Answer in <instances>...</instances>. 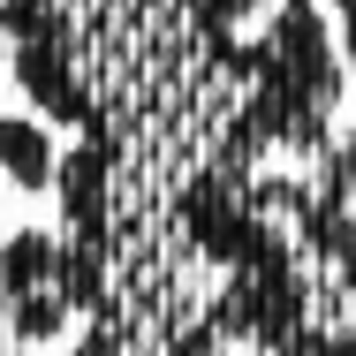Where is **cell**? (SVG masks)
<instances>
[{
	"instance_id": "277c9868",
	"label": "cell",
	"mask_w": 356,
	"mask_h": 356,
	"mask_svg": "<svg viewBox=\"0 0 356 356\" xmlns=\"http://www.w3.org/2000/svg\"><path fill=\"white\" fill-rule=\"evenodd\" d=\"M341 8V46H349V61H356V0H334Z\"/></svg>"
},
{
	"instance_id": "7a4b0ae2",
	"label": "cell",
	"mask_w": 356,
	"mask_h": 356,
	"mask_svg": "<svg viewBox=\"0 0 356 356\" xmlns=\"http://www.w3.org/2000/svg\"><path fill=\"white\" fill-rule=\"evenodd\" d=\"M106 303V258H91L61 227H15L0 243V318L23 349L61 341L76 318H99Z\"/></svg>"
},
{
	"instance_id": "6da1fadb",
	"label": "cell",
	"mask_w": 356,
	"mask_h": 356,
	"mask_svg": "<svg viewBox=\"0 0 356 356\" xmlns=\"http://www.w3.org/2000/svg\"><path fill=\"white\" fill-rule=\"evenodd\" d=\"M266 0H0L15 91L114 152V213L167 197L250 91Z\"/></svg>"
},
{
	"instance_id": "5b68a950",
	"label": "cell",
	"mask_w": 356,
	"mask_h": 356,
	"mask_svg": "<svg viewBox=\"0 0 356 356\" xmlns=\"http://www.w3.org/2000/svg\"><path fill=\"white\" fill-rule=\"evenodd\" d=\"M0 356H23V341L8 334V318H0Z\"/></svg>"
},
{
	"instance_id": "3957f363",
	"label": "cell",
	"mask_w": 356,
	"mask_h": 356,
	"mask_svg": "<svg viewBox=\"0 0 356 356\" xmlns=\"http://www.w3.org/2000/svg\"><path fill=\"white\" fill-rule=\"evenodd\" d=\"M0 167H8V190H31V197L54 190V175H61V144L46 137V114H38V122L0 114Z\"/></svg>"
},
{
	"instance_id": "8992f818",
	"label": "cell",
	"mask_w": 356,
	"mask_h": 356,
	"mask_svg": "<svg viewBox=\"0 0 356 356\" xmlns=\"http://www.w3.org/2000/svg\"><path fill=\"white\" fill-rule=\"evenodd\" d=\"M0 190H8V167H0Z\"/></svg>"
}]
</instances>
